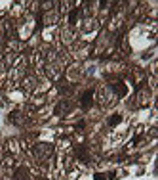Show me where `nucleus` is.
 <instances>
[{"label": "nucleus", "instance_id": "3", "mask_svg": "<svg viewBox=\"0 0 158 180\" xmlns=\"http://www.w3.org/2000/svg\"><path fill=\"white\" fill-rule=\"evenodd\" d=\"M120 123V115H111L109 117V127H116Z\"/></svg>", "mask_w": 158, "mask_h": 180}, {"label": "nucleus", "instance_id": "2", "mask_svg": "<svg viewBox=\"0 0 158 180\" xmlns=\"http://www.w3.org/2000/svg\"><path fill=\"white\" fill-rule=\"evenodd\" d=\"M76 157H80V159L88 161V153H86V149H84V148H76Z\"/></svg>", "mask_w": 158, "mask_h": 180}, {"label": "nucleus", "instance_id": "5", "mask_svg": "<svg viewBox=\"0 0 158 180\" xmlns=\"http://www.w3.org/2000/svg\"><path fill=\"white\" fill-rule=\"evenodd\" d=\"M112 176H114V174H111V172H109V174H101V172H97L93 178H95V180H111Z\"/></svg>", "mask_w": 158, "mask_h": 180}, {"label": "nucleus", "instance_id": "1", "mask_svg": "<svg viewBox=\"0 0 158 180\" xmlns=\"http://www.w3.org/2000/svg\"><path fill=\"white\" fill-rule=\"evenodd\" d=\"M91 98H93V90H88V92H86V94L82 96V107H90Z\"/></svg>", "mask_w": 158, "mask_h": 180}, {"label": "nucleus", "instance_id": "4", "mask_svg": "<svg viewBox=\"0 0 158 180\" xmlns=\"http://www.w3.org/2000/svg\"><path fill=\"white\" fill-rule=\"evenodd\" d=\"M25 178H27V171L21 167V169L15 172V180H25Z\"/></svg>", "mask_w": 158, "mask_h": 180}, {"label": "nucleus", "instance_id": "6", "mask_svg": "<svg viewBox=\"0 0 158 180\" xmlns=\"http://www.w3.org/2000/svg\"><path fill=\"white\" fill-rule=\"evenodd\" d=\"M78 13H80V12H70V16H69V21H70V23H76V19H78Z\"/></svg>", "mask_w": 158, "mask_h": 180}]
</instances>
